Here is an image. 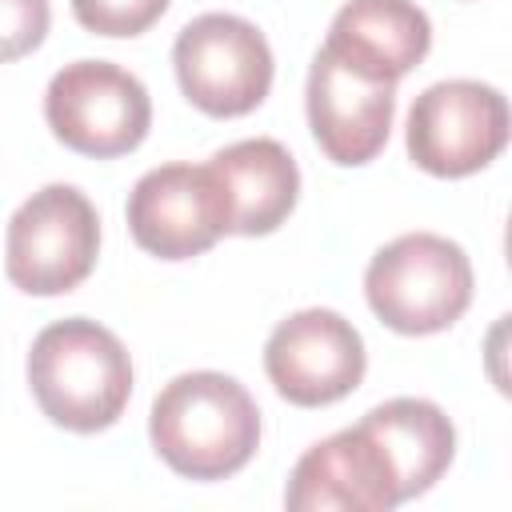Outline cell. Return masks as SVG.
<instances>
[{
    "label": "cell",
    "mask_w": 512,
    "mask_h": 512,
    "mask_svg": "<svg viewBox=\"0 0 512 512\" xmlns=\"http://www.w3.org/2000/svg\"><path fill=\"white\" fill-rule=\"evenodd\" d=\"M28 384L40 412L68 432H100L120 420L132 396L128 348L96 320L48 324L28 352Z\"/></svg>",
    "instance_id": "cell-2"
},
{
    "label": "cell",
    "mask_w": 512,
    "mask_h": 512,
    "mask_svg": "<svg viewBox=\"0 0 512 512\" xmlns=\"http://www.w3.org/2000/svg\"><path fill=\"white\" fill-rule=\"evenodd\" d=\"M284 504L292 512H388L400 504V484L376 436L352 424L296 460Z\"/></svg>",
    "instance_id": "cell-10"
},
{
    "label": "cell",
    "mask_w": 512,
    "mask_h": 512,
    "mask_svg": "<svg viewBox=\"0 0 512 512\" xmlns=\"http://www.w3.org/2000/svg\"><path fill=\"white\" fill-rule=\"evenodd\" d=\"M396 116V84L372 80L328 48L316 52L308 72V124L320 152L332 164H368L392 132Z\"/></svg>",
    "instance_id": "cell-11"
},
{
    "label": "cell",
    "mask_w": 512,
    "mask_h": 512,
    "mask_svg": "<svg viewBox=\"0 0 512 512\" xmlns=\"http://www.w3.org/2000/svg\"><path fill=\"white\" fill-rule=\"evenodd\" d=\"M364 340L332 308H304L280 320L264 344V372L272 388L300 408L344 400L364 380Z\"/></svg>",
    "instance_id": "cell-8"
},
{
    "label": "cell",
    "mask_w": 512,
    "mask_h": 512,
    "mask_svg": "<svg viewBox=\"0 0 512 512\" xmlns=\"http://www.w3.org/2000/svg\"><path fill=\"white\" fill-rule=\"evenodd\" d=\"M360 424L384 448L396 472V484H400V500L428 492L456 456V428L432 400L396 396V400L376 404Z\"/></svg>",
    "instance_id": "cell-14"
},
{
    "label": "cell",
    "mask_w": 512,
    "mask_h": 512,
    "mask_svg": "<svg viewBox=\"0 0 512 512\" xmlns=\"http://www.w3.org/2000/svg\"><path fill=\"white\" fill-rule=\"evenodd\" d=\"M172 0H72L76 20L96 36H140L148 32Z\"/></svg>",
    "instance_id": "cell-15"
},
{
    "label": "cell",
    "mask_w": 512,
    "mask_h": 512,
    "mask_svg": "<svg viewBox=\"0 0 512 512\" xmlns=\"http://www.w3.org/2000/svg\"><path fill=\"white\" fill-rule=\"evenodd\" d=\"M44 120L64 148L112 160L140 148L152 128V100L128 68L108 60H76L48 80Z\"/></svg>",
    "instance_id": "cell-5"
},
{
    "label": "cell",
    "mask_w": 512,
    "mask_h": 512,
    "mask_svg": "<svg viewBox=\"0 0 512 512\" xmlns=\"http://www.w3.org/2000/svg\"><path fill=\"white\" fill-rule=\"evenodd\" d=\"M208 168L216 172V180L224 188L228 232L268 236L296 208L300 172L280 140L256 136V140L228 144L208 160Z\"/></svg>",
    "instance_id": "cell-13"
},
{
    "label": "cell",
    "mask_w": 512,
    "mask_h": 512,
    "mask_svg": "<svg viewBox=\"0 0 512 512\" xmlns=\"http://www.w3.org/2000/svg\"><path fill=\"white\" fill-rule=\"evenodd\" d=\"M324 48L372 80L408 76L432 48V24L412 0H348L328 28Z\"/></svg>",
    "instance_id": "cell-12"
},
{
    "label": "cell",
    "mask_w": 512,
    "mask_h": 512,
    "mask_svg": "<svg viewBox=\"0 0 512 512\" xmlns=\"http://www.w3.org/2000/svg\"><path fill=\"white\" fill-rule=\"evenodd\" d=\"M100 252V216L72 184L32 192L8 220L4 272L28 296H60L88 280Z\"/></svg>",
    "instance_id": "cell-4"
},
{
    "label": "cell",
    "mask_w": 512,
    "mask_h": 512,
    "mask_svg": "<svg viewBox=\"0 0 512 512\" xmlns=\"http://www.w3.org/2000/svg\"><path fill=\"white\" fill-rule=\"evenodd\" d=\"M148 436L172 472L188 480H224L252 460L260 444V408L248 388L224 372H184L152 400Z\"/></svg>",
    "instance_id": "cell-1"
},
{
    "label": "cell",
    "mask_w": 512,
    "mask_h": 512,
    "mask_svg": "<svg viewBox=\"0 0 512 512\" xmlns=\"http://www.w3.org/2000/svg\"><path fill=\"white\" fill-rule=\"evenodd\" d=\"M132 240L160 260H192L228 232V204L208 164H164L128 196Z\"/></svg>",
    "instance_id": "cell-9"
},
{
    "label": "cell",
    "mask_w": 512,
    "mask_h": 512,
    "mask_svg": "<svg viewBox=\"0 0 512 512\" xmlns=\"http://www.w3.org/2000/svg\"><path fill=\"white\" fill-rule=\"evenodd\" d=\"M508 144V100L480 80L428 84L408 112V156L416 168L456 180L488 168Z\"/></svg>",
    "instance_id": "cell-7"
},
{
    "label": "cell",
    "mask_w": 512,
    "mask_h": 512,
    "mask_svg": "<svg viewBox=\"0 0 512 512\" xmlns=\"http://www.w3.org/2000/svg\"><path fill=\"white\" fill-rule=\"evenodd\" d=\"M372 312L404 336L452 328L472 304L468 252L436 232H408L384 244L364 272Z\"/></svg>",
    "instance_id": "cell-3"
},
{
    "label": "cell",
    "mask_w": 512,
    "mask_h": 512,
    "mask_svg": "<svg viewBox=\"0 0 512 512\" xmlns=\"http://www.w3.org/2000/svg\"><path fill=\"white\" fill-rule=\"evenodd\" d=\"M180 92L208 116H244L272 88V48L264 32L228 12L188 20L172 44Z\"/></svg>",
    "instance_id": "cell-6"
},
{
    "label": "cell",
    "mask_w": 512,
    "mask_h": 512,
    "mask_svg": "<svg viewBox=\"0 0 512 512\" xmlns=\"http://www.w3.org/2000/svg\"><path fill=\"white\" fill-rule=\"evenodd\" d=\"M48 0H0V64L28 56L48 36Z\"/></svg>",
    "instance_id": "cell-16"
}]
</instances>
